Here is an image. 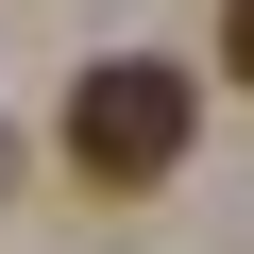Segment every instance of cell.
Here are the masks:
<instances>
[{
    "mask_svg": "<svg viewBox=\"0 0 254 254\" xmlns=\"http://www.w3.org/2000/svg\"><path fill=\"white\" fill-rule=\"evenodd\" d=\"M187 136H203V102H187V68H153V51H102V68L68 85V170H85L102 203L170 187V170H187Z\"/></svg>",
    "mask_w": 254,
    "mask_h": 254,
    "instance_id": "cell-1",
    "label": "cell"
},
{
    "mask_svg": "<svg viewBox=\"0 0 254 254\" xmlns=\"http://www.w3.org/2000/svg\"><path fill=\"white\" fill-rule=\"evenodd\" d=\"M220 68H237V85H254V0H220Z\"/></svg>",
    "mask_w": 254,
    "mask_h": 254,
    "instance_id": "cell-2",
    "label": "cell"
},
{
    "mask_svg": "<svg viewBox=\"0 0 254 254\" xmlns=\"http://www.w3.org/2000/svg\"><path fill=\"white\" fill-rule=\"evenodd\" d=\"M0 187H17V153H0Z\"/></svg>",
    "mask_w": 254,
    "mask_h": 254,
    "instance_id": "cell-3",
    "label": "cell"
}]
</instances>
